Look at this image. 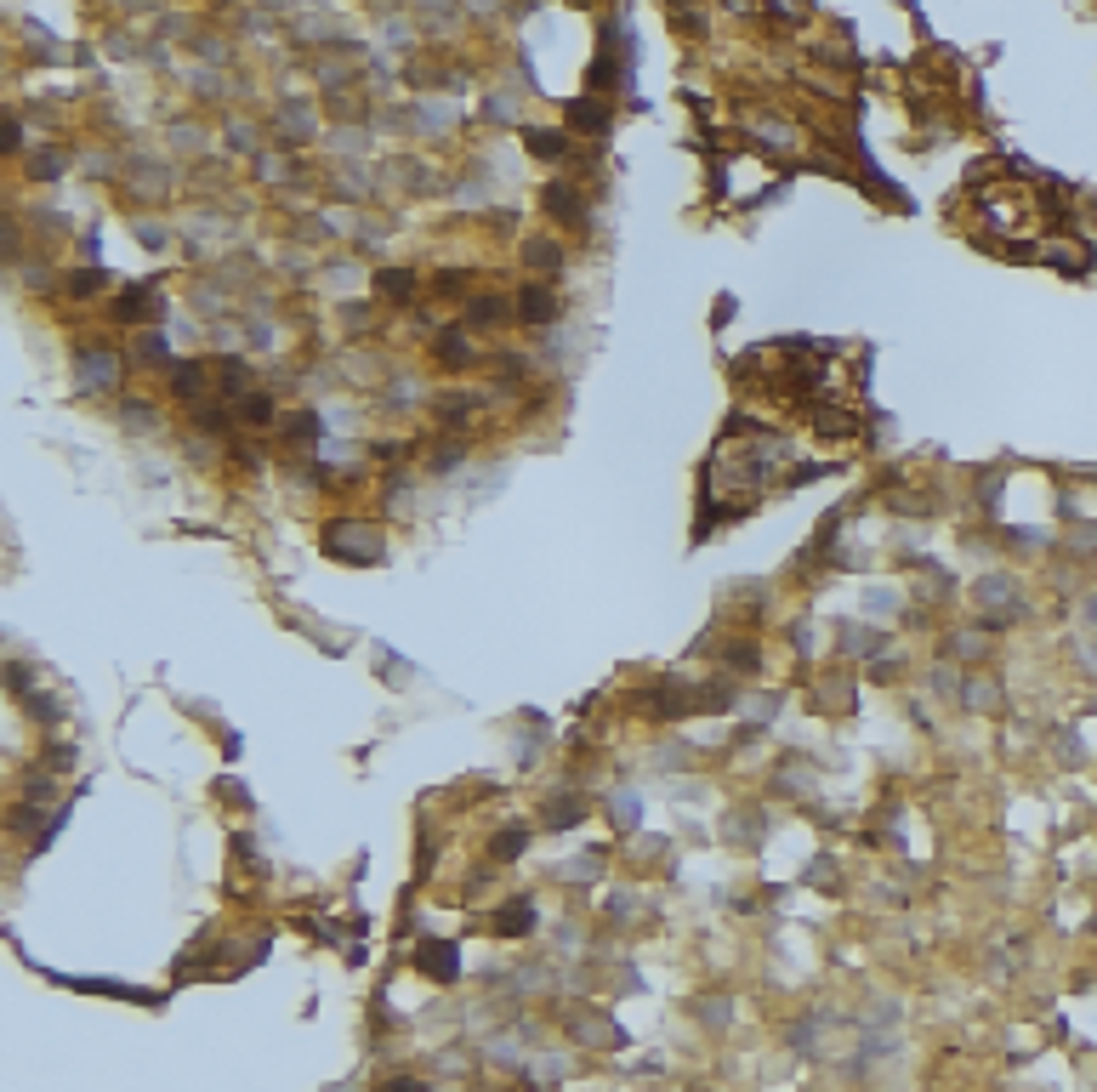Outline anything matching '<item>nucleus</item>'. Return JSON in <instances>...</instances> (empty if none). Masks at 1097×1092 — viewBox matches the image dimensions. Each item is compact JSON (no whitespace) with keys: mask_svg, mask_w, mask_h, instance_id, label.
I'll use <instances>...</instances> for the list:
<instances>
[{"mask_svg":"<svg viewBox=\"0 0 1097 1092\" xmlns=\"http://www.w3.org/2000/svg\"><path fill=\"white\" fill-rule=\"evenodd\" d=\"M574 125H603V109H586L580 102V109H574Z\"/></svg>","mask_w":1097,"mask_h":1092,"instance_id":"nucleus-17","label":"nucleus"},{"mask_svg":"<svg viewBox=\"0 0 1097 1092\" xmlns=\"http://www.w3.org/2000/svg\"><path fill=\"white\" fill-rule=\"evenodd\" d=\"M284 433H291V438H296V444H307V438H313V433H319V422H313V415H296V422H291V427H284Z\"/></svg>","mask_w":1097,"mask_h":1092,"instance_id":"nucleus-14","label":"nucleus"},{"mask_svg":"<svg viewBox=\"0 0 1097 1092\" xmlns=\"http://www.w3.org/2000/svg\"><path fill=\"white\" fill-rule=\"evenodd\" d=\"M325 541H330V546H347L342 558H381V535L364 530V524H330Z\"/></svg>","mask_w":1097,"mask_h":1092,"instance_id":"nucleus-2","label":"nucleus"},{"mask_svg":"<svg viewBox=\"0 0 1097 1092\" xmlns=\"http://www.w3.org/2000/svg\"><path fill=\"white\" fill-rule=\"evenodd\" d=\"M199 387H205V370H199V364H182V370H176V393L188 399V393H199Z\"/></svg>","mask_w":1097,"mask_h":1092,"instance_id":"nucleus-9","label":"nucleus"},{"mask_svg":"<svg viewBox=\"0 0 1097 1092\" xmlns=\"http://www.w3.org/2000/svg\"><path fill=\"white\" fill-rule=\"evenodd\" d=\"M415 956H421V968H427L432 979H455V973H461V968H455V945H421Z\"/></svg>","mask_w":1097,"mask_h":1092,"instance_id":"nucleus-4","label":"nucleus"},{"mask_svg":"<svg viewBox=\"0 0 1097 1092\" xmlns=\"http://www.w3.org/2000/svg\"><path fill=\"white\" fill-rule=\"evenodd\" d=\"M517 314H524L529 325H546V319L558 314V302H552V296H546L540 284H535V291H524V296H517Z\"/></svg>","mask_w":1097,"mask_h":1092,"instance_id":"nucleus-5","label":"nucleus"},{"mask_svg":"<svg viewBox=\"0 0 1097 1092\" xmlns=\"http://www.w3.org/2000/svg\"><path fill=\"white\" fill-rule=\"evenodd\" d=\"M268 415H273L268 393H250V399H245V422H268Z\"/></svg>","mask_w":1097,"mask_h":1092,"instance_id":"nucleus-11","label":"nucleus"},{"mask_svg":"<svg viewBox=\"0 0 1097 1092\" xmlns=\"http://www.w3.org/2000/svg\"><path fill=\"white\" fill-rule=\"evenodd\" d=\"M546 211H558V217L574 222V217H580V199H574L569 188H546Z\"/></svg>","mask_w":1097,"mask_h":1092,"instance_id":"nucleus-7","label":"nucleus"},{"mask_svg":"<svg viewBox=\"0 0 1097 1092\" xmlns=\"http://www.w3.org/2000/svg\"><path fill=\"white\" fill-rule=\"evenodd\" d=\"M120 381V364H114V353H80V387H97V393H109V387Z\"/></svg>","mask_w":1097,"mask_h":1092,"instance_id":"nucleus-3","label":"nucleus"},{"mask_svg":"<svg viewBox=\"0 0 1097 1092\" xmlns=\"http://www.w3.org/2000/svg\"><path fill=\"white\" fill-rule=\"evenodd\" d=\"M529 148H535V154H563L569 137H563V132H529Z\"/></svg>","mask_w":1097,"mask_h":1092,"instance_id":"nucleus-8","label":"nucleus"},{"mask_svg":"<svg viewBox=\"0 0 1097 1092\" xmlns=\"http://www.w3.org/2000/svg\"><path fill=\"white\" fill-rule=\"evenodd\" d=\"M381 1092H427V1081H415V1076H399V1081H387Z\"/></svg>","mask_w":1097,"mask_h":1092,"instance_id":"nucleus-15","label":"nucleus"},{"mask_svg":"<svg viewBox=\"0 0 1097 1092\" xmlns=\"http://www.w3.org/2000/svg\"><path fill=\"white\" fill-rule=\"evenodd\" d=\"M517 848H524V830H512V837L495 842V853H517Z\"/></svg>","mask_w":1097,"mask_h":1092,"instance_id":"nucleus-18","label":"nucleus"},{"mask_svg":"<svg viewBox=\"0 0 1097 1092\" xmlns=\"http://www.w3.org/2000/svg\"><path fill=\"white\" fill-rule=\"evenodd\" d=\"M529 927H535V910H529L524 899L501 910V933H529Z\"/></svg>","mask_w":1097,"mask_h":1092,"instance_id":"nucleus-6","label":"nucleus"},{"mask_svg":"<svg viewBox=\"0 0 1097 1092\" xmlns=\"http://www.w3.org/2000/svg\"><path fill=\"white\" fill-rule=\"evenodd\" d=\"M97 284H102V273H91V268H86V273H74V291H80V296L97 291Z\"/></svg>","mask_w":1097,"mask_h":1092,"instance_id":"nucleus-16","label":"nucleus"},{"mask_svg":"<svg viewBox=\"0 0 1097 1092\" xmlns=\"http://www.w3.org/2000/svg\"><path fill=\"white\" fill-rule=\"evenodd\" d=\"M381 291L404 302V296H410V273H381Z\"/></svg>","mask_w":1097,"mask_h":1092,"instance_id":"nucleus-13","label":"nucleus"},{"mask_svg":"<svg viewBox=\"0 0 1097 1092\" xmlns=\"http://www.w3.org/2000/svg\"><path fill=\"white\" fill-rule=\"evenodd\" d=\"M524 256H529L535 268H552V262H558V245H540V240H535V245H529Z\"/></svg>","mask_w":1097,"mask_h":1092,"instance_id":"nucleus-12","label":"nucleus"},{"mask_svg":"<svg viewBox=\"0 0 1097 1092\" xmlns=\"http://www.w3.org/2000/svg\"><path fill=\"white\" fill-rule=\"evenodd\" d=\"M978 211H984V222H1006L1012 233L1017 228H1035L1040 222V205H1035V188H1024V182H1001V188H978Z\"/></svg>","mask_w":1097,"mask_h":1092,"instance_id":"nucleus-1","label":"nucleus"},{"mask_svg":"<svg viewBox=\"0 0 1097 1092\" xmlns=\"http://www.w3.org/2000/svg\"><path fill=\"white\" fill-rule=\"evenodd\" d=\"M466 314H473V319H501V314H506V302H501V296H478L473 307H466Z\"/></svg>","mask_w":1097,"mask_h":1092,"instance_id":"nucleus-10","label":"nucleus"}]
</instances>
